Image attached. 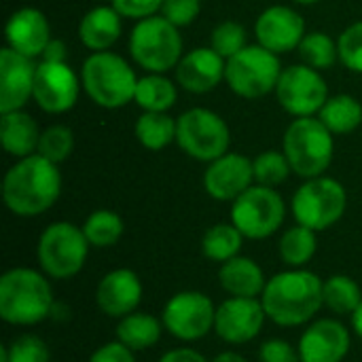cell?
I'll use <instances>...</instances> for the list:
<instances>
[{"label":"cell","mask_w":362,"mask_h":362,"mask_svg":"<svg viewBox=\"0 0 362 362\" xmlns=\"http://www.w3.org/2000/svg\"><path fill=\"white\" fill-rule=\"evenodd\" d=\"M62 195V172L57 163L34 153L17 159L2 180L4 206L21 218L40 216L55 206Z\"/></svg>","instance_id":"6da1fadb"},{"label":"cell","mask_w":362,"mask_h":362,"mask_svg":"<svg viewBox=\"0 0 362 362\" xmlns=\"http://www.w3.org/2000/svg\"><path fill=\"white\" fill-rule=\"evenodd\" d=\"M322 284L318 274L308 267H288L286 272L272 276L261 295L267 320L286 329L310 325L325 308Z\"/></svg>","instance_id":"7a4b0ae2"},{"label":"cell","mask_w":362,"mask_h":362,"mask_svg":"<svg viewBox=\"0 0 362 362\" xmlns=\"http://www.w3.org/2000/svg\"><path fill=\"white\" fill-rule=\"evenodd\" d=\"M51 278L32 267L6 269L0 278V318L11 327H34L55 310Z\"/></svg>","instance_id":"3957f363"},{"label":"cell","mask_w":362,"mask_h":362,"mask_svg":"<svg viewBox=\"0 0 362 362\" xmlns=\"http://www.w3.org/2000/svg\"><path fill=\"white\" fill-rule=\"evenodd\" d=\"M81 81L91 102L108 110L123 108L134 102L138 85L134 68L112 51L91 53L83 62Z\"/></svg>","instance_id":"277c9868"},{"label":"cell","mask_w":362,"mask_h":362,"mask_svg":"<svg viewBox=\"0 0 362 362\" xmlns=\"http://www.w3.org/2000/svg\"><path fill=\"white\" fill-rule=\"evenodd\" d=\"M282 151L301 178L325 176L333 161L335 142L331 129L318 117H297L284 132Z\"/></svg>","instance_id":"5b68a950"},{"label":"cell","mask_w":362,"mask_h":362,"mask_svg":"<svg viewBox=\"0 0 362 362\" xmlns=\"http://www.w3.org/2000/svg\"><path fill=\"white\" fill-rule=\"evenodd\" d=\"M91 244L83 227L68 221H57L45 227L36 244V259L40 272L51 280H70L78 276L87 263Z\"/></svg>","instance_id":"8992f818"},{"label":"cell","mask_w":362,"mask_h":362,"mask_svg":"<svg viewBox=\"0 0 362 362\" xmlns=\"http://www.w3.org/2000/svg\"><path fill=\"white\" fill-rule=\"evenodd\" d=\"M129 53L146 72L165 74L182 59L180 28L170 23L163 15L138 19L129 34Z\"/></svg>","instance_id":"52a82bcc"},{"label":"cell","mask_w":362,"mask_h":362,"mask_svg":"<svg viewBox=\"0 0 362 362\" xmlns=\"http://www.w3.org/2000/svg\"><path fill=\"white\" fill-rule=\"evenodd\" d=\"M348 208V193L344 185L331 176L308 178L293 195L291 210L297 225L327 231L341 221Z\"/></svg>","instance_id":"ba28073f"},{"label":"cell","mask_w":362,"mask_h":362,"mask_svg":"<svg viewBox=\"0 0 362 362\" xmlns=\"http://www.w3.org/2000/svg\"><path fill=\"white\" fill-rule=\"evenodd\" d=\"M282 74L280 57L261 45H248L240 53L227 59L225 81L229 89L240 98H263L276 91Z\"/></svg>","instance_id":"9c48e42d"},{"label":"cell","mask_w":362,"mask_h":362,"mask_svg":"<svg viewBox=\"0 0 362 362\" xmlns=\"http://www.w3.org/2000/svg\"><path fill=\"white\" fill-rule=\"evenodd\" d=\"M176 142L189 157L210 163L229 153L231 132L214 110L191 108L176 119Z\"/></svg>","instance_id":"30bf717a"},{"label":"cell","mask_w":362,"mask_h":362,"mask_svg":"<svg viewBox=\"0 0 362 362\" xmlns=\"http://www.w3.org/2000/svg\"><path fill=\"white\" fill-rule=\"evenodd\" d=\"M286 218V204L282 195L263 185H252L235 202H231V223L246 240L272 238Z\"/></svg>","instance_id":"8fae6325"},{"label":"cell","mask_w":362,"mask_h":362,"mask_svg":"<svg viewBox=\"0 0 362 362\" xmlns=\"http://www.w3.org/2000/svg\"><path fill=\"white\" fill-rule=\"evenodd\" d=\"M216 305L202 291H180L172 295L163 310L161 322L165 331L185 344L199 341L214 331Z\"/></svg>","instance_id":"7c38bea8"},{"label":"cell","mask_w":362,"mask_h":362,"mask_svg":"<svg viewBox=\"0 0 362 362\" xmlns=\"http://www.w3.org/2000/svg\"><path fill=\"white\" fill-rule=\"evenodd\" d=\"M280 106L293 117H314L329 100V87L320 70L308 64H295L282 70L276 85Z\"/></svg>","instance_id":"4fadbf2b"},{"label":"cell","mask_w":362,"mask_h":362,"mask_svg":"<svg viewBox=\"0 0 362 362\" xmlns=\"http://www.w3.org/2000/svg\"><path fill=\"white\" fill-rule=\"evenodd\" d=\"M265 320L267 314L261 299L227 297L221 305H216L214 333L229 346H244L259 337Z\"/></svg>","instance_id":"5bb4252c"},{"label":"cell","mask_w":362,"mask_h":362,"mask_svg":"<svg viewBox=\"0 0 362 362\" xmlns=\"http://www.w3.org/2000/svg\"><path fill=\"white\" fill-rule=\"evenodd\" d=\"M83 81L68 66V62H40L34 78V102L49 115H62L74 108Z\"/></svg>","instance_id":"9a60e30c"},{"label":"cell","mask_w":362,"mask_h":362,"mask_svg":"<svg viewBox=\"0 0 362 362\" xmlns=\"http://www.w3.org/2000/svg\"><path fill=\"white\" fill-rule=\"evenodd\" d=\"M297 348L301 362H344L352 348V333L337 318H320L305 327Z\"/></svg>","instance_id":"2e32d148"},{"label":"cell","mask_w":362,"mask_h":362,"mask_svg":"<svg viewBox=\"0 0 362 362\" xmlns=\"http://www.w3.org/2000/svg\"><path fill=\"white\" fill-rule=\"evenodd\" d=\"M255 182L252 159L240 153H225L208 163L204 172V189L216 202H235Z\"/></svg>","instance_id":"e0dca14e"},{"label":"cell","mask_w":362,"mask_h":362,"mask_svg":"<svg viewBox=\"0 0 362 362\" xmlns=\"http://www.w3.org/2000/svg\"><path fill=\"white\" fill-rule=\"evenodd\" d=\"M255 34L261 47L276 55H282L299 49L305 36V21L295 8L286 4H274L259 15L255 23Z\"/></svg>","instance_id":"ac0fdd59"},{"label":"cell","mask_w":362,"mask_h":362,"mask_svg":"<svg viewBox=\"0 0 362 362\" xmlns=\"http://www.w3.org/2000/svg\"><path fill=\"white\" fill-rule=\"evenodd\" d=\"M144 286L140 276L129 267H117L102 276L95 286V305L108 316L121 320L123 316L136 312L142 303Z\"/></svg>","instance_id":"d6986e66"},{"label":"cell","mask_w":362,"mask_h":362,"mask_svg":"<svg viewBox=\"0 0 362 362\" xmlns=\"http://www.w3.org/2000/svg\"><path fill=\"white\" fill-rule=\"evenodd\" d=\"M36 66L11 47L0 51V115L21 110L34 98Z\"/></svg>","instance_id":"ffe728a7"},{"label":"cell","mask_w":362,"mask_h":362,"mask_svg":"<svg viewBox=\"0 0 362 362\" xmlns=\"http://www.w3.org/2000/svg\"><path fill=\"white\" fill-rule=\"evenodd\" d=\"M4 38H6V47H11L13 51L25 57L36 59L42 55L45 47L53 36H51L49 19L45 17L42 11L34 6H23L8 17L4 25Z\"/></svg>","instance_id":"44dd1931"},{"label":"cell","mask_w":362,"mask_h":362,"mask_svg":"<svg viewBox=\"0 0 362 362\" xmlns=\"http://www.w3.org/2000/svg\"><path fill=\"white\" fill-rule=\"evenodd\" d=\"M227 59L221 57L212 47L191 49L176 66V81L191 93H208L225 81Z\"/></svg>","instance_id":"7402d4cb"},{"label":"cell","mask_w":362,"mask_h":362,"mask_svg":"<svg viewBox=\"0 0 362 362\" xmlns=\"http://www.w3.org/2000/svg\"><path fill=\"white\" fill-rule=\"evenodd\" d=\"M218 284L229 297L261 299L267 286V278L257 261L238 255L218 267Z\"/></svg>","instance_id":"603a6c76"},{"label":"cell","mask_w":362,"mask_h":362,"mask_svg":"<svg viewBox=\"0 0 362 362\" xmlns=\"http://www.w3.org/2000/svg\"><path fill=\"white\" fill-rule=\"evenodd\" d=\"M121 13L110 6H95L78 23V38L91 51H108L121 36Z\"/></svg>","instance_id":"cb8c5ba5"},{"label":"cell","mask_w":362,"mask_h":362,"mask_svg":"<svg viewBox=\"0 0 362 362\" xmlns=\"http://www.w3.org/2000/svg\"><path fill=\"white\" fill-rule=\"evenodd\" d=\"M40 134L42 132L38 129L36 121L23 110L4 112L0 117V142L4 151L17 159L30 157L36 153Z\"/></svg>","instance_id":"d4e9b609"},{"label":"cell","mask_w":362,"mask_h":362,"mask_svg":"<svg viewBox=\"0 0 362 362\" xmlns=\"http://www.w3.org/2000/svg\"><path fill=\"white\" fill-rule=\"evenodd\" d=\"M163 331H165V327H163L161 318H155L148 312L136 310L117 322L115 337H117V341L127 346L132 352H144V350L153 348L155 344H159Z\"/></svg>","instance_id":"484cf974"},{"label":"cell","mask_w":362,"mask_h":362,"mask_svg":"<svg viewBox=\"0 0 362 362\" xmlns=\"http://www.w3.org/2000/svg\"><path fill=\"white\" fill-rule=\"evenodd\" d=\"M178 100L176 85L165 74L148 72L146 76L138 78L134 102L144 112H168Z\"/></svg>","instance_id":"4316f807"},{"label":"cell","mask_w":362,"mask_h":362,"mask_svg":"<svg viewBox=\"0 0 362 362\" xmlns=\"http://www.w3.org/2000/svg\"><path fill=\"white\" fill-rule=\"evenodd\" d=\"M318 119L331 129L333 136L352 134L362 123V104L348 93H339L327 100L322 110L318 112Z\"/></svg>","instance_id":"83f0119b"},{"label":"cell","mask_w":362,"mask_h":362,"mask_svg":"<svg viewBox=\"0 0 362 362\" xmlns=\"http://www.w3.org/2000/svg\"><path fill=\"white\" fill-rule=\"evenodd\" d=\"M242 231L233 223H216L202 238V255L212 263H227L240 255L244 244Z\"/></svg>","instance_id":"f1b7e54d"},{"label":"cell","mask_w":362,"mask_h":362,"mask_svg":"<svg viewBox=\"0 0 362 362\" xmlns=\"http://www.w3.org/2000/svg\"><path fill=\"white\" fill-rule=\"evenodd\" d=\"M318 250V238L314 229H308L303 225L288 227L278 244L280 259L286 267L291 269H301L305 267Z\"/></svg>","instance_id":"f546056e"},{"label":"cell","mask_w":362,"mask_h":362,"mask_svg":"<svg viewBox=\"0 0 362 362\" xmlns=\"http://www.w3.org/2000/svg\"><path fill=\"white\" fill-rule=\"evenodd\" d=\"M325 308L335 316H352L362 301V291L352 276L335 274L329 276L322 284Z\"/></svg>","instance_id":"4dcf8cb0"},{"label":"cell","mask_w":362,"mask_h":362,"mask_svg":"<svg viewBox=\"0 0 362 362\" xmlns=\"http://www.w3.org/2000/svg\"><path fill=\"white\" fill-rule=\"evenodd\" d=\"M136 138L148 151H163L176 140V119L168 112H142L136 121Z\"/></svg>","instance_id":"1f68e13d"},{"label":"cell","mask_w":362,"mask_h":362,"mask_svg":"<svg viewBox=\"0 0 362 362\" xmlns=\"http://www.w3.org/2000/svg\"><path fill=\"white\" fill-rule=\"evenodd\" d=\"M123 231H125L123 218L106 208L93 210L83 223V233L91 244V248H112L123 238Z\"/></svg>","instance_id":"d6a6232c"},{"label":"cell","mask_w":362,"mask_h":362,"mask_svg":"<svg viewBox=\"0 0 362 362\" xmlns=\"http://www.w3.org/2000/svg\"><path fill=\"white\" fill-rule=\"evenodd\" d=\"M297 51H299L303 64H308V66H312L316 70H329L339 59L337 40L333 36H329L327 32H310V34H305Z\"/></svg>","instance_id":"836d02e7"},{"label":"cell","mask_w":362,"mask_h":362,"mask_svg":"<svg viewBox=\"0 0 362 362\" xmlns=\"http://www.w3.org/2000/svg\"><path fill=\"white\" fill-rule=\"evenodd\" d=\"M0 362H51V352L42 337L23 333L8 346H0Z\"/></svg>","instance_id":"e575fe53"},{"label":"cell","mask_w":362,"mask_h":362,"mask_svg":"<svg viewBox=\"0 0 362 362\" xmlns=\"http://www.w3.org/2000/svg\"><path fill=\"white\" fill-rule=\"evenodd\" d=\"M255 168V182L263 187L276 189L278 185L286 182L288 174L293 172L284 151H263L252 159Z\"/></svg>","instance_id":"d590c367"},{"label":"cell","mask_w":362,"mask_h":362,"mask_svg":"<svg viewBox=\"0 0 362 362\" xmlns=\"http://www.w3.org/2000/svg\"><path fill=\"white\" fill-rule=\"evenodd\" d=\"M72 148H74L72 129L66 125H51L40 134L36 153L59 165L62 161H66L72 155Z\"/></svg>","instance_id":"8d00e7d4"},{"label":"cell","mask_w":362,"mask_h":362,"mask_svg":"<svg viewBox=\"0 0 362 362\" xmlns=\"http://www.w3.org/2000/svg\"><path fill=\"white\" fill-rule=\"evenodd\" d=\"M210 47L225 59L233 57L235 53H240L246 45V30L242 23L238 21H223L212 30L210 36Z\"/></svg>","instance_id":"74e56055"},{"label":"cell","mask_w":362,"mask_h":362,"mask_svg":"<svg viewBox=\"0 0 362 362\" xmlns=\"http://www.w3.org/2000/svg\"><path fill=\"white\" fill-rule=\"evenodd\" d=\"M337 47H339L341 64L348 70L362 74V21L348 25L341 32V36L337 40Z\"/></svg>","instance_id":"f35d334b"},{"label":"cell","mask_w":362,"mask_h":362,"mask_svg":"<svg viewBox=\"0 0 362 362\" xmlns=\"http://www.w3.org/2000/svg\"><path fill=\"white\" fill-rule=\"evenodd\" d=\"M202 13V0H163L161 15L176 28L191 25Z\"/></svg>","instance_id":"ab89813d"},{"label":"cell","mask_w":362,"mask_h":362,"mask_svg":"<svg viewBox=\"0 0 362 362\" xmlns=\"http://www.w3.org/2000/svg\"><path fill=\"white\" fill-rule=\"evenodd\" d=\"M259 362H301L299 348L282 337H272L261 344Z\"/></svg>","instance_id":"60d3db41"},{"label":"cell","mask_w":362,"mask_h":362,"mask_svg":"<svg viewBox=\"0 0 362 362\" xmlns=\"http://www.w3.org/2000/svg\"><path fill=\"white\" fill-rule=\"evenodd\" d=\"M110 4L129 19H144L161 11L163 0H110Z\"/></svg>","instance_id":"b9f144b4"},{"label":"cell","mask_w":362,"mask_h":362,"mask_svg":"<svg viewBox=\"0 0 362 362\" xmlns=\"http://www.w3.org/2000/svg\"><path fill=\"white\" fill-rule=\"evenodd\" d=\"M89 362H136V352H132L127 346L115 339V341L100 346L89 356Z\"/></svg>","instance_id":"7bdbcfd3"},{"label":"cell","mask_w":362,"mask_h":362,"mask_svg":"<svg viewBox=\"0 0 362 362\" xmlns=\"http://www.w3.org/2000/svg\"><path fill=\"white\" fill-rule=\"evenodd\" d=\"M157 362H208V358L193 348H174L168 350Z\"/></svg>","instance_id":"ee69618b"},{"label":"cell","mask_w":362,"mask_h":362,"mask_svg":"<svg viewBox=\"0 0 362 362\" xmlns=\"http://www.w3.org/2000/svg\"><path fill=\"white\" fill-rule=\"evenodd\" d=\"M68 57V47L64 40L59 38H51L49 45L45 47L42 55H40V62H53V64H59V62H66Z\"/></svg>","instance_id":"f6af8a7d"},{"label":"cell","mask_w":362,"mask_h":362,"mask_svg":"<svg viewBox=\"0 0 362 362\" xmlns=\"http://www.w3.org/2000/svg\"><path fill=\"white\" fill-rule=\"evenodd\" d=\"M212 362H248L242 354H238V352H233V350H227V352H221V354H216Z\"/></svg>","instance_id":"bcb514c9"},{"label":"cell","mask_w":362,"mask_h":362,"mask_svg":"<svg viewBox=\"0 0 362 362\" xmlns=\"http://www.w3.org/2000/svg\"><path fill=\"white\" fill-rule=\"evenodd\" d=\"M350 318H352V329H354V333L362 339V301L361 305L356 308V312H354Z\"/></svg>","instance_id":"7dc6e473"},{"label":"cell","mask_w":362,"mask_h":362,"mask_svg":"<svg viewBox=\"0 0 362 362\" xmlns=\"http://www.w3.org/2000/svg\"><path fill=\"white\" fill-rule=\"evenodd\" d=\"M295 2H299V4H316V2H320V0H295Z\"/></svg>","instance_id":"c3c4849f"}]
</instances>
